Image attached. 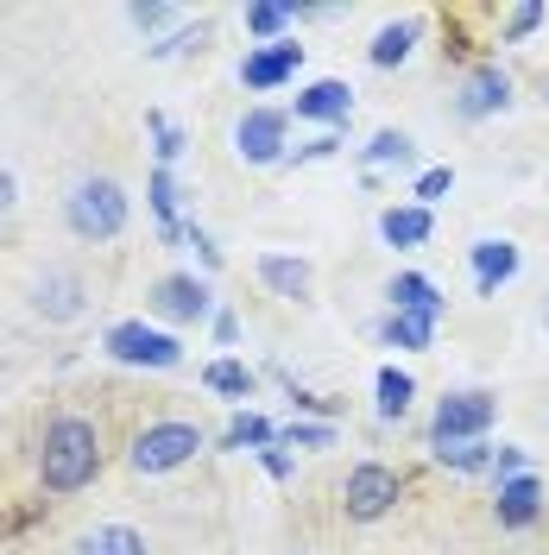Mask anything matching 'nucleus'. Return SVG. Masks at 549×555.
Masks as SVG:
<instances>
[{"label":"nucleus","mask_w":549,"mask_h":555,"mask_svg":"<svg viewBox=\"0 0 549 555\" xmlns=\"http://www.w3.org/2000/svg\"><path fill=\"white\" fill-rule=\"evenodd\" d=\"M102 474V429L89 416H51L38 436V486L44 492H82Z\"/></svg>","instance_id":"1"},{"label":"nucleus","mask_w":549,"mask_h":555,"mask_svg":"<svg viewBox=\"0 0 549 555\" xmlns=\"http://www.w3.org/2000/svg\"><path fill=\"white\" fill-rule=\"evenodd\" d=\"M64 221L76 241H95V246L120 241V228H127V190L114 177H82L64 196Z\"/></svg>","instance_id":"2"},{"label":"nucleus","mask_w":549,"mask_h":555,"mask_svg":"<svg viewBox=\"0 0 549 555\" xmlns=\"http://www.w3.org/2000/svg\"><path fill=\"white\" fill-rule=\"evenodd\" d=\"M196 449H203V429L165 416V423H145V429H139L127 461H133V474H171L183 461H196Z\"/></svg>","instance_id":"3"},{"label":"nucleus","mask_w":549,"mask_h":555,"mask_svg":"<svg viewBox=\"0 0 549 555\" xmlns=\"http://www.w3.org/2000/svg\"><path fill=\"white\" fill-rule=\"evenodd\" d=\"M102 347L120 366H145V373H171L177 360H183V341L165 335V328H152V322H114L102 335Z\"/></svg>","instance_id":"4"},{"label":"nucleus","mask_w":549,"mask_h":555,"mask_svg":"<svg viewBox=\"0 0 549 555\" xmlns=\"http://www.w3.org/2000/svg\"><path fill=\"white\" fill-rule=\"evenodd\" d=\"M398 492H405V480H398L392 467L360 461V467L347 474V486H342V512H347L354 524H379L392 505H398Z\"/></svg>","instance_id":"5"},{"label":"nucleus","mask_w":549,"mask_h":555,"mask_svg":"<svg viewBox=\"0 0 549 555\" xmlns=\"http://www.w3.org/2000/svg\"><path fill=\"white\" fill-rule=\"evenodd\" d=\"M493 398L486 391H448L443 404H436V442H481L486 429H493Z\"/></svg>","instance_id":"6"},{"label":"nucleus","mask_w":549,"mask_h":555,"mask_svg":"<svg viewBox=\"0 0 549 555\" xmlns=\"http://www.w3.org/2000/svg\"><path fill=\"white\" fill-rule=\"evenodd\" d=\"M234 152H241L246 165H278L284 158V114L278 107H253L234 127Z\"/></svg>","instance_id":"7"},{"label":"nucleus","mask_w":549,"mask_h":555,"mask_svg":"<svg viewBox=\"0 0 549 555\" xmlns=\"http://www.w3.org/2000/svg\"><path fill=\"white\" fill-rule=\"evenodd\" d=\"M82 297H89V284L76 272H64V266L33 284V310L44 315V322H76V315H82Z\"/></svg>","instance_id":"8"},{"label":"nucleus","mask_w":549,"mask_h":555,"mask_svg":"<svg viewBox=\"0 0 549 555\" xmlns=\"http://www.w3.org/2000/svg\"><path fill=\"white\" fill-rule=\"evenodd\" d=\"M297 64H304V44H259V51H246L241 82L266 95V89H278V82H291V76H297Z\"/></svg>","instance_id":"9"},{"label":"nucleus","mask_w":549,"mask_h":555,"mask_svg":"<svg viewBox=\"0 0 549 555\" xmlns=\"http://www.w3.org/2000/svg\"><path fill=\"white\" fill-rule=\"evenodd\" d=\"M152 310L171 315V322H203V315H208V284H203V278H158Z\"/></svg>","instance_id":"10"},{"label":"nucleus","mask_w":549,"mask_h":555,"mask_svg":"<svg viewBox=\"0 0 549 555\" xmlns=\"http://www.w3.org/2000/svg\"><path fill=\"white\" fill-rule=\"evenodd\" d=\"M493 512H499V524H506V530H524V524H537V512H544V486H537V474L499 480V499H493Z\"/></svg>","instance_id":"11"},{"label":"nucleus","mask_w":549,"mask_h":555,"mask_svg":"<svg viewBox=\"0 0 549 555\" xmlns=\"http://www.w3.org/2000/svg\"><path fill=\"white\" fill-rule=\"evenodd\" d=\"M506 102H512V76H506L499 64L474 69L468 89H461V114H468V120H486V114H499Z\"/></svg>","instance_id":"12"},{"label":"nucleus","mask_w":549,"mask_h":555,"mask_svg":"<svg viewBox=\"0 0 549 555\" xmlns=\"http://www.w3.org/2000/svg\"><path fill=\"white\" fill-rule=\"evenodd\" d=\"M347 114H354V89L347 82H309L304 95H297V120H329V127H342Z\"/></svg>","instance_id":"13"},{"label":"nucleus","mask_w":549,"mask_h":555,"mask_svg":"<svg viewBox=\"0 0 549 555\" xmlns=\"http://www.w3.org/2000/svg\"><path fill=\"white\" fill-rule=\"evenodd\" d=\"M512 272H518V246L512 241H481L474 246V284H481V297H493Z\"/></svg>","instance_id":"14"},{"label":"nucleus","mask_w":549,"mask_h":555,"mask_svg":"<svg viewBox=\"0 0 549 555\" xmlns=\"http://www.w3.org/2000/svg\"><path fill=\"white\" fill-rule=\"evenodd\" d=\"M430 228H436V221H430V208H417V203L385 208V215H379V234H385L392 246H423V241H430Z\"/></svg>","instance_id":"15"},{"label":"nucleus","mask_w":549,"mask_h":555,"mask_svg":"<svg viewBox=\"0 0 549 555\" xmlns=\"http://www.w3.org/2000/svg\"><path fill=\"white\" fill-rule=\"evenodd\" d=\"M392 304H398V315H423V322H436L443 315V297H436V284L423 272H405L398 284H392Z\"/></svg>","instance_id":"16"},{"label":"nucleus","mask_w":549,"mask_h":555,"mask_svg":"<svg viewBox=\"0 0 549 555\" xmlns=\"http://www.w3.org/2000/svg\"><path fill=\"white\" fill-rule=\"evenodd\" d=\"M259 278H266V291L291 297V304L309 291V266L304 259H291V253H266V259H259Z\"/></svg>","instance_id":"17"},{"label":"nucleus","mask_w":549,"mask_h":555,"mask_svg":"<svg viewBox=\"0 0 549 555\" xmlns=\"http://www.w3.org/2000/svg\"><path fill=\"white\" fill-rule=\"evenodd\" d=\"M76 555H145V537H139L133 524H95L76 543Z\"/></svg>","instance_id":"18"},{"label":"nucleus","mask_w":549,"mask_h":555,"mask_svg":"<svg viewBox=\"0 0 549 555\" xmlns=\"http://www.w3.org/2000/svg\"><path fill=\"white\" fill-rule=\"evenodd\" d=\"M145 196H152V215H158V234H165V241H183V228H177V203H183L177 177H171V171H152Z\"/></svg>","instance_id":"19"},{"label":"nucleus","mask_w":549,"mask_h":555,"mask_svg":"<svg viewBox=\"0 0 549 555\" xmlns=\"http://www.w3.org/2000/svg\"><path fill=\"white\" fill-rule=\"evenodd\" d=\"M411 398H417L411 373H398V366H385V373H379V416H385V423H398V416L411 411Z\"/></svg>","instance_id":"20"},{"label":"nucleus","mask_w":549,"mask_h":555,"mask_svg":"<svg viewBox=\"0 0 549 555\" xmlns=\"http://www.w3.org/2000/svg\"><path fill=\"white\" fill-rule=\"evenodd\" d=\"M436 461L455 467V474H486L493 467V449L486 442H436Z\"/></svg>","instance_id":"21"},{"label":"nucleus","mask_w":549,"mask_h":555,"mask_svg":"<svg viewBox=\"0 0 549 555\" xmlns=\"http://www.w3.org/2000/svg\"><path fill=\"white\" fill-rule=\"evenodd\" d=\"M221 442H228V449H272L278 442V429L272 423H266V416H234V423H228V436H221Z\"/></svg>","instance_id":"22"},{"label":"nucleus","mask_w":549,"mask_h":555,"mask_svg":"<svg viewBox=\"0 0 549 555\" xmlns=\"http://www.w3.org/2000/svg\"><path fill=\"white\" fill-rule=\"evenodd\" d=\"M411 44H417V26H385V33L373 38V51H367V57H373L379 69H392V64H405V57H411Z\"/></svg>","instance_id":"23"},{"label":"nucleus","mask_w":549,"mask_h":555,"mask_svg":"<svg viewBox=\"0 0 549 555\" xmlns=\"http://www.w3.org/2000/svg\"><path fill=\"white\" fill-rule=\"evenodd\" d=\"M203 385L208 391H228V398H246L253 391V373H246L241 360H215V366H203Z\"/></svg>","instance_id":"24"},{"label":"nucleus","mask_w":549,"mask_h":555,"mask_svg":"<svg viewBox=\"0 0 549 555\" xmlns=\"http://www.w3.org/2000/svg\"><path fill=\"white\" fill-rule=\"evenodd\" d=\"M297 20V7H278V0H259V7H246V33L253 38H278L284 26Z\"/></svg>","instance_id":"25"},{"label":"nucleus","mask_w":549,"mask_h":555,"mask_svg":"<svg viewBox=\"0 0 549 555\" xmlns=\"http://www.w3.org/2000/svg\"><path fill=\"white\" fill-rule=\"evenodd\" d=\"M430 335H436V322H423V315H398L392 310V322H385V341L392 347H430Z\"/></svg>","instance_id":"26"},{"label":"nucleus","mask_w":549,"mask_h":555,"mask_svg":"<svg viewBox=\"0 0 549 555\" xmlns=\"http://www.w3.org/2000/svg\"><path fill=\"white\" fill-rule=\"evenodd\" d=\"M278 442H284V449H329L335 429H329V423H291V429H278Z\"/></svg>","instance_id":"27"},{"label":"nucleus","mask_w":549,"mask_h":555,"mask_svg":"<svg viewBox=\"0 0 549 555\" xmlns=\"http://www.w3.org/2000/svg\"><path fill=\"white\" fill-rule=\"evenodd\" d=\"M448 190H455V171H448V165H436V171H423V177H417V208L443 203Z\"/></svg>","instance_id":"28"},{"label":"nucleus","mask_w":549,"mask_h":555,"mask_svg":"<svg viewBox=\"0 0 549 555\" xmlns=\"http://www.w3.org/2000/svg\"><path fill=\"white\" fill-rule=\"evenodd\" d=\"M411 152L417 145L405 133H379L373 139V165H411Z\"/></svg>","instance_id":"29"},{"label":"nucleus","mask_w":549,"mask_h":555,"mask_svg":"<svg viewBox=\"0 0 549 555\" xmlns=\"http://www.w3.org/2000/svg\"><path fill=\"white\" fill-rule=\"evenodd\" d=\"M145 127H152V133H158V158H165V165H171L177 152H183V133H177L171 120H165V114H145Z\"/></svg>","instance_id":"30"},{"label":"nucleus","mask_w":549,"mask_h":555,"mask_svg":"<svg viewBox=\"0 0 549 555\" xmlns=\"http://www.w3.org/2000/svg\"><path fill=\"white\" fill-rule=\"evenodd\" d=\"M537 26H544V7H537V0H531V7H512V20H506V33L512 38H531Z\"/></svg>","instance_id":"31"},{"label":"nucleus","mask_w":549,"mask_h":555,"mask_svg":"<svg viewBox=\"0 0 549 555\" xmlns=\"http://www.w3.org/2000/svg\"><path fill=\"white\" fill-rule=\"evenodd\" d=\"M493 467H499V480H518V474H524V449H499Z\"/></svg>","instance_id":"32"},{"label":"nucleus","mask_w":549,"mask_h":555,"mask_svg":"<svg viewBox=\"0 0 549 555\" xmlns=\"http://www.w3.org/2000/svg\"><path fill=\"white\" fill-rule=\"evenodd\" d=\"M165 20H171V7H133V26H139V33H158Z\"/></svg>","instance_id":"33"},{"label":"nucleus","mask_w":549,"mask_h":555,"mask_svg":"<svg viewBox=\"0 0 549 555\" xmlns=\"http://www.w3.org/2000/svg\"><path fill=\"white\" fill-rule=\"evenodd\" d=\"M13 203H20V183H13V171H0V221L13 215Z\"/></svg>","instance_id":"34"},{"label":"nucleus","mask_w":549,"mask_h":555,"mask_svg":"<svg viewBox=\"0 0 549 555\" xmlns=\"http://www.w3.org/2000/svg\"><path fill=\"white\" fill-rule=\"evenodd\" d=\"M266 474H272V480H291V454L266 449Z\"/></svg>","instance_id":"35"},{"label":"nucleus","mask_w":549,"mask_h":555,"mask_svg":"<svg viewBox=\"0 0 549 555\" xmlns=\"http://www.w3.org/2000/svg\"><path fill=\"white\" fill-rule=\"evenodd\" d=\"M234 335H241V322L221 310V315H215V341H234Z\"/></svg>","instance_id":"36"}]
</instances>
